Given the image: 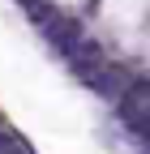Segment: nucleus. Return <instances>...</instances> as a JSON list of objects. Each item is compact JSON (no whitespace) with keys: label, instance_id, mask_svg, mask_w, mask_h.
Listing matches in <instances>:
<instances>
[{"label":"nucleus","instance_id":"1","mask_svg":"<svg viewBox=\"0 0 150 154\" xmlns=\"http://www.w3.org/2000/svg\"><path fill=\"white\" fill-rule=\"evenodd\" d=\"M146 111H150V82L146 77H133L124 86V94L116 99V120L133 133V141H146Z\"/></svg>","mask_w":150,"mask_h":154},{"label":"nucleus","instance_id":"2","mask_svg":"<svg viewBox=\"0 0 150 154\" xmlns=\"http://www.w3.org/2000/svg\"><path fill=\"white\" fill-rule=\"evenodd\" d=\"M34 26H39V34H43V38H47V43H52L56 51H60V56H69V51H73V47H77L82 38H86L77 17H69V13H56L52 5L34 13Z\"/></svg>","mask_w":150,"mask_h":154},{"label":"nucleus","instance_id":"3","mask_svg":"<svg viewBox=\"0 0 150 154\" xmlns=\"http://www.w3.org/2000/svg\"><path fill=\"white\" fill-rule=\"evenodd\" d=\"M64 60H69L73 77L90 82V77H95V73L107 64V56H103V43H99V38H82V43H77V47H73V51L64 56Z\"/></svg>","mask_w":150,"mask_h":154},{"label":"nucleus","instance_id":"4","mask_svg":"<svg viewBox=\"0 0 150 154\" xmlns=\"http://www.w3.org/2000/svg\"><path fill=\"white\" fill-rule=\"evenodd\" d=\"M129 82H133V73H129L124 64H103V69H99L95 77H90L86 86H90V90H99L103 99H120Z\"/></svg>","mask_w":150,"mask_h":154},{"label":"nucleus","instance_id":"5","mask_svg":"<svg viewBox=\"0 0 150 154\" xmlns=\"http://www.w3.org/2000/svg\"><path fill=\"white\" fill-rule=\"evenodd\" d=\"M0 154H30V150H26V141L17 137V133H5V128H0Z\"/></svg>","mask_w":150,"mask_h":154},{"label":"nucleus","instance_id":"6","mask_svg":"<svg viewBox=\"0 0 150 154\" xmlns=\"http://www.w3.org/2000/svg\"><path fill=\"white\" fill-rule=\"evenodd\" d=\"M22 9L34 17V13H39V9H47V0H22Z\"/></svg>","mask_w":150,"mask_h":154}]
</instances>
